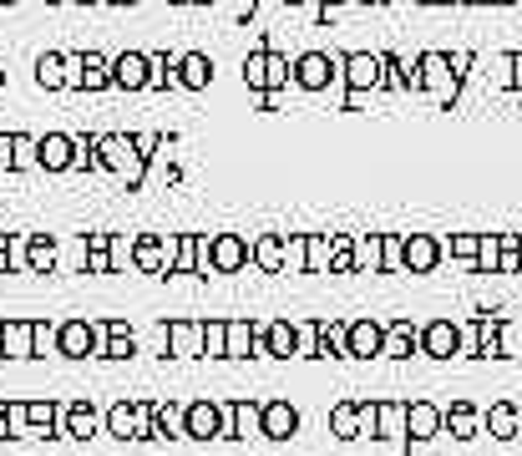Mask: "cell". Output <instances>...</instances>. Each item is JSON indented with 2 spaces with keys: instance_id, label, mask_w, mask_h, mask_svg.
I'll return each instance as SVG.
<instances>
[{
  "instance_id": "cell-53",
  "label": "cell",
  "mask_w": 522,
  "mask_h": 456,
  "mask_svg": "<svg viewBox=\"0 0 522 456\" xmlns=\"http://www.w3.org/2000/svg\"><path fill=\"white\" fill-rule=\"evenodd\" d=\"M112 6H137V0H112Z\"/></svg>"
},
{
  "instance_id": "cell-11",
  "label": "cell",
  "mask_w": 522,
  "mask_h": 456,
  "mask_svg": "<svg viewBox=\"0 0 522 456\" xmlns=\"http://www.w3.org/2000/svg\"><path fill=\"white\" fill-rule=\"evenodd\" d=\"M66 168H77V137L46 132L41 137V173H66Z\"/></svg>"
},
{
  "instance_id": "cell-12",
  "label": "cell",
  "mask_w": 522,
  "mask_h": 456,
  "mask_svg": "<svg viewBox=\"0 0 522 456\" xmlns=\"http://www.w3.org/2000/svg\"><path fill=\"white\" fill-rule=\"evenodd\" d=\"M137 355V335L127 320H102V350L97 360H132Z\"/></svg>"
},
{
  "instance_id": "cell-22",
  "label": "cell",
  "mask_w": 522,
  "mask_h": 456,
  "mask_svg": "<svg viewBox=\"0 0 522 456\" xmlns=\"http://www.w3.org/2000/svg\"><path fill=\"white\" fill-rule=\"evenodd\" d=\"M254 264L264 274H284V234H259L254 239Z\"/></svg>"
},
{
  "instance_id": "cell-45",
  "label": "cell",
  "mask_w": 522,
  "mask_h": 456,
  "mask_svg": "<svg viewBox=\"0 0 522 456\" xmlns=\"http://www.w3.org/2000/svg\"><path fill=\"white\" fill-rule=\"evenodd\" d=\"M132 137H137V152H142V158H147V163H153V158H158V147L168 142L163 132H132Z\"/></svg>"
},
{
  "instance_id": "cell-35",
  "label": "cell",
  "mask_w": 522,
  "mask_h": 456,
  "mask_svg": "<svg viewBox=\"0 0 522 456\" xmlns=\"http://www.w3.org/2000/svg\"><path fill=\"white\" fill-rule=\"evenodd\" d=\"M436 426H441V411L436 406H411L406 411V431L411 436H436Z\"/></svg>"
},
{
  "instance_id": "cell-34",
  "label": "cell",
  "mask_w": 522,
  "mask_h": 456,
  "mask_svg": "<svg viewBox=\"0 0 522 456\" xmlns=\"http://www.w3.org/2000/svg\"><path fill=\"white\" fill-rule=\"evenodd\" d=\"M330 426H335L340 441H355V436H360V406H355V401H340V406L330 411Z\"/></svg>"
},
{
  "instance_id": "cell-1",
  "label": "cell",
  "mask_w": 522,
  "mask_h": 456,
  "mask_svg": "<svg viewBox=\"0 0 522 456\" xmlns=\"http://www.w3.org/2000/svg\"><path fill=\"white\" fill-rule=\"evenodd\" d=\"M97 163H102V173L127 178L132 188H137L142 173H147V158L137 152V137H132V132H97Z\"/></svg>"
},
{
  "instance_id": "cell-37",
  "label": "cell",
  "mask_w": 522,
  "mask_h": 456,
  "mask_svg": "<svg viewBox=\"0 0 522 456\" xmlns=\"http://www.w3.org/2000/svg\"><path fill=\"white\" fill-rule=\"evenodd\" d=\"M6 431H11V441H31L36 436L31 416H26V401H6Z\"/></svg>"
},
{
  "instance_id": "cell-15",
  "label": "cell",
  "mask_w": 522,
  "mask_h": 456,
  "mask_svg": "<svg viewBox=\"0 0 522 456\" xmlns=\"http://www.w3.org/2000/svg\"><path fill=\"white\" fill-rule=\"evenodd\" d=\"M330 71H335V66H330L325 51H305L300 61H294V82H300L305 92H325V87H330Z\"/></svg>"
},
{
  "instance_id": "cell-44",
  "label": "cell",
  "mask_w": 522,
  "mask_h": 456,
  "mask_svg": "<svg viewBox=\"0 0 522 456\" xmlns=\"http://www.w3.org/2000/svg\"><path fill=\"white\" fill-rule=\"evenodd\" d=\"M381 431L386 436H401L406 431V411L401 406H381Z\"/></svg>"
},
{
  "instance_id": "cell-30",
  "label": "cell",
  "mask_w": 522,
  "mask_h": 456,
  "mask_svg": "<svg viewBox=\"0 0 522 456\" xmlns=\"http://www.w3.org/2000/svg\"><path fill=\"white\" fill-rule=\"evenodd\" d=\"M381 264H386V239H376V234L355 239V269H370V274H376Z\"/></svg>"
},
{
  "instance_id": "cell-26",
  "label": "cell",
  "mask_w": 522,
  "mask_h": 456,
  "mask_svg": "<svg viewBox=\"0 0 522 456\" xmlns=\"http://www.w3.org/2000/svg\"><path fill=\"white\" fill-rule=\"evenodd\" d=\"M345 82L350 87H376V76H381V61L376 56H345Z\"/></svg>"
},
{
  "instance_id": "cell-58",
  "label": "cell",
  "mask_w": 522,
  "mask_h": 456,
  "mask_svg": "<svg viewBox=\"0 0 522 456\" xmlns=\"http://www.w3.org/2000/svg\"><path fill=\"white\" fill-rule=\"evenodd\" d=\"M0 6H16V0H0Z\"/></svg>"
},
{
  "instance_id": "cell-49",
  "label": "cell",
  "mask_w": 522,
  "mask_h": 456,
  "mask_svg": "<svg viewBox=\"0 0 522 456\" xmlns=\"http://www.w3.org/2000/svg\"><path fill=\"white\" fill-rule=\"evenodd\" d=\"M46 345L56 350V325H46V320H36V355H46Z\"/></svg>"
},
{
  "instance_id": "cell-20",
  "label": "cell",
  "mask_w": 522,
  "mask_h": 456,
  "mask_svg": "<svg viewBox=\"0 0 522 456\" xmlns=\"http://www.w3.org/2000/svg\"><path fill=\"white\" fill-rule=\"evenodd\" d=\"M36 87L41 92H66V56L61 51H41L36 56Z\"/></svg>"
},
{
  "instance_id": "cell-24",
  "label": "cell",
  "mask_w": 522,
  "mask_h": 456,
  "mask_svg": "<svg viewBox=\"0 0 522 456\" xmlns=\"http://www.w3.org/2000/svg\"><path fill=\"white\" fill-rule=\"evenodd\" d=\"M284 274H310V234H284Z\"/></svg>"
},
{
  "instance_id": "cell-56",
  "label": "cell",
  "mask_w": 522,
  "mask_h": 456,
  "mask_svg": "<svg viewBox=\"0 0 522 456\" xmlns=\"http://www.w3.org/2000/svg\"><path fill=\"white\" fill-rule=\"evenodd\" d=\"M46 6H66V0H46Z\"/></svg>"
},
{
  "instance_id": "cell-29",
  "label": "cell",
  "mask_w": 522,
  "mask_h": 456,
  "mask_svg": "<svg viewBox=\"0 0 522 456\" xmlns=\"http://www.w3.org/2000/svg\"><path fill=\"white\" fill-rule=\"evenodd\" d=\"M87 274H112V234H87Z\"/></svg>"
},
{
  "instance_id": "cell-5",
  "label": "cell",
  "mask_w": 522,
  "mask_h": 456,
  "mask_svg": "<svg viewBox=\"0 0 522 456\" xmlns=\"http://www.w3.org/2000/svg\"><path fill=\"white\" fill-rule=\"evenodd\" d=\"M188 441H229V401H188Z\"/></svg>"
},
{
  "instance_id": "cell-57",
  "label": "cell",
  "mask_w": 522,
  "mask_h": 456,
  "mask_svg": "<svg viewBox=\"0 0 522 456\" xmlns=\"http://www.w3.org/2000/svg\"><path fill=\"white\" fill-rule=\"evenodd\" d=\"M0 87H6V71H0Z\"/></svg>"
},
{
  "instance_id": "cell-31",
  "label": "cell",
  "mask_w": 522,
  "mask_h": 456,
  "mask_svg": "<svg viewBox=\"0 0 522 456\" xmlns=\"http://www.w3.org/2000/svg\"><path fill=\"white\" fill-rule=\"evenodd\" d=\"M421 345H426V355H436V360H446L457 350V330L452 325H426V335H421Z\"/></svg>"
},
{
  "instance_id": "cell-40",
  "label": "cell",
  "mask_w": 522,
  "mask_h": 456,
  "mask_svg": "<svg viewBox=\"0 0 522 456\" xmlns=\"http://www.w3.org/2000/svg\"><path fill=\"white\" fill-rule=\"evenodd\" d=\"M218 269H213V234H198V269H193V279H213Z\"/></svg>"
},
{
  "instance_id": "cell-32",
  "label": "cell",
  "mask_w": 522,
  "mask_h": 456,
  "mask_svg": "<svg viewBox=\"0 0 522 456\" xmlns=\"http://www.w3.org/2000/svg\"><path fill=\"white\" fill-rule=\"evenodd\" d=\"M137 239L142 234H112V274L137 269Z\"/></svg>"
},
{
  "instance_id": "cell-52",
  "label": "cell",
  "mask_w": 522,
  "mask_h": 456,
  "mask_svg": "<svg viewBox=\"0 0 522 456\" xmlns=\"http://www.w3.org/2000/svg\"><path fill=\"white\" fill-rule=\"evenodd\" d=\"M0 163L11 168V132H0Z\"/></svg>"
},
{
  "instance_id": "cell-9",
  "label": "cell",
  "mask_w": 522,
  "mask_h": 456,
  "mask_svg": "<svg viewBox=\"0 0 522 456\" xmlns=\"http://www.w3.org/2000/svg\"><path fill=\"white\" fill-rule=\"evenodd\" d=\"M163 340L173 360H203V320H168Z\"/></svg>"
},
{
  "instance_id": "cell-10",
  "label": "cell",
  "mask_w": 522,
  "mask_h": 456,
  "mask_svg": "<svg viewBox=\"0 0 522 456\" xmlns=\"http://www.w3.org/2000/svg\"><path fill=\"white\" fill-rule=\"evenodd\" d=\"M229 441H264V401H229Z\"/></svg>"
},
{
  "instance_id": "cell-38",
  "label": "cell",
  "mask_w": 522,
  "mask_h": 456,
  "mask_svg": "<svg viewBox=\"0 0 522 456\" xmlns=\"http://www.w3.org/2000/svg\"><path fill=\"white\" fill-rule=\"evenodd\" d=\"M411 345H416L411 325H396V330H386V350H381V355H396V360H406V355H411Z\"/></svg>"
},
{
  "instance_id": "cell-25",
  "label": "cell",
  "mask_w": 522,
  "mask_h": 456,
  "mask_svg": "<svg viewBox=\"0 0 522 456\" xmlns=\"http://www.w3.org/2000/svg\"><path fill=\"white\" fill-rule=\"evenodd\" d=\"M203 360H229V320H203Z\"/></svg>"
},
{
  "instance_id": "cell-6",
  "label": "cell",
  "mask_w": 522,
  "mask_h": 456,
  "mask_svg": "<svg viewBox=\"0 0 522 456\" xmlns=\"http://www.w3.org/2000/svg\"><path fill=\"white\" fill-rule=\"evenodd\" d=\"M173 269H178V234L137 239V274H173Z\"/></svg>"
},
{
  "instance_id": "cell-28",
  "label": "cell",
  "mask_w": 522,
  "mask_h": 456,
  "mask_svg": "<svg viewBox=\"0 0 522 456\" xmlns=\"http://www.w3.org/2000/svg\"><path fill=\"white\" fill-rule=\"evenodd\" d=\"M254 335H259L254 320H229V360H249L254 355Z\"/></svg>"
},
{
  "instance_id": "cell-39",
  "label": "cell",
  "mask_w": 522,
  "mask_h": 456,
  "mask_svg": "<svg viewBox=\"0 0 522 456\" xmlns=\"http://www.w3.org/2000/svg\"><path fill=\"white\" fill-rule=\"evenodd\" d=\"M198 269V234H178V269L173 274H193Z\"/></svg>"
},
{
  "instance_id": "cell-33",
  "label": "cell",
  "mask_w": 522,
  "mask_h": 456,
  "mask_svg": "<svg viewBox=\"0 0 522 456\" xmlns=\"http://www.w3.org/2000/svg\"><path fill=\"white\" fill-rule=\"evenodd\" d=\"M436 259H441V244H436V239H426V234H416V239L406 244V264H411L416 274H421V269H431Z\"/></svg>"
},
{
  "instance_id": "cell-16",
  "label": "cell",
  "mask_w": 522,
  "mask_h": 456,
  "mask_svg": "<svg viewBox=\"0 0 522 456\" xmlns=\"http://www.w3.org/2000/svg\"><path fill=\"white\" fill-rule=\"evenodd\" d=\"M300 431V411L289 401H264V441H289Z\"/></svg>"
},
{
  "instance_id": "cell-19",
  "label": "cell",
  "mask_w": 522,
  "mask_h": 456,
  "mask_svg": "<svg viewBox=\"0 0 522 456\" xmlns=\"http://www.w3.org/2000/svg\"><path fill=\"white\" fill-rule=\"evenodd\" d=\"M381 350H386V330H381L376 320L350 325V360H360V355H381Z\"/></svg>"
},
{
  "instance_id": "cell-43",
  "label": "cell",
  "mask_w": 522,
  "mask_h": 456,
  "mask_svg": "<svg viewBox=\"0 0 522 456\" xmlns=\"http://www.w3.org/2000/svg\"><path fill=\"white\" fill-rule=\"evenodd\" d=\"M77 168H102V163H97V132L77 137Z\"/></svg>"
},
{
  "instance_id": "cell-55",
  "label": "cell",
  "mask_w": 522,
  "mask_h": 456,
  "mask_svg": "<svg viewBox=\"0 0 522 456\" xmlns=\"http://www.w3.org/2000/svg\"><path fill=\"white\" fill-rule=\"evenodd\" d=\"M66 6H87V0H66Z\"/></svg>"
},
{
  "instance_id": "cell-51",
  "label": "cell",
  "mask_w": 522,
  "mask_h": 456,
  "mask_svg": "<svg viewBox=\"0 0 522 456\" xmlns=\"http://www.w3.org/2000/svg\"><path fill=\"white\" fill-rule=\"evenodd\" d=\"M0 274H11V234H0Z\"/></svg>"
},
{
  "instance_id": "cell-54",
  "label": "cell",
  "mask_w": 522,
  "mask_h": 456,
  "mask_svg": "<svg viewBox=\"0 0 522 456\" xmlns=\"http://www.w3.org/2000/svg\"><path fill=\"white\" fill-rule=\"evenodd\" d=\"M178 6H203V0H178Z\"/></svg>"
},
{
  "instance_id": "cell-2",
  "label": "cell",
  "mask_w": 522,
  "mask_h": 456,
  "mask_svg": "<svg viewBox=\"0 0 522 456\" xmlns=\"http://www.w3.org/2000/svg\"><path fill=\"white\" fill-rule=\"evenodd\" d=\"M112 82V56L102 51H66V92H107Z\"/></svg>"
},
{
  "instance_id": "cell-7",
  "label": "cell",
  "mask_w": 522,
  "mask_h": 456,
  "mask_svg": "<svg viewBox=\"0 0 522 456\" xmlns=\"http://www.w3.org/2000/svg\"><path fill=\"white\" fill-rule=\"evenodd\" d=\"M97 431H107V416H102L87 396L61 406V441H92Z\"/></svg>"
},
{
  "instance_id": "cell-59",
  "label": "cell",
  "mask_w": 522,
  "mask_h": 456,
  "mask_svg": "<svg viewBox=\"0 0 522 456\" xmlns=\"http://www.w3.org/2000/svg\"><path fill=\"white\" fill-rule=\"evenodd\" d=\"M330 6H335V0H330Z\"/></svg>"
},
{
  "instance_id": "cell-42",
  "label": "cell",
  "mask_w": 522,
  "mask_h": 456,
  "mask_svg": "<svg viewBox=\"0 0 522 456\" xmlns=\"http://www.w3.org/2000/svg\"><path fill=\"white\" fill-rule=\"evenodd\" d=\"M330 269H355V244L350 239H330Z\"/></svg>"
},
{
  "instance_id": "cell-47",
  "label": "cell",
  "mask_w": 522,
  "mask_h": 456,
  "mask_svg": "<svg viewBox=\"0 0 522 456\" xmlns=\"http://www.w3.org/2000/svg\"><path fill=\"white\" fill-rule=\"evenodd\" d=\"M492 431H497V436H512V431H517V416H512L507 406H497V411H492Z\"/></svg>"
},
{
  "instance_id": "cell-23",
  "label": "cell",
  "mask_w": 522,
  "mask_h": 456,
  "mask_svg": "<svg viewBox=\"0 0 522 456\" xmlns=\"http://www.w3.org/2000/svg\"><path fill=\"white\" fill-rule=\"evenodd\" d=\"M269 350H274V360H289V355H300V325H289V320H274V325H269Z\"/></svg>"
},
{
  "instance_id": "cell-27",
  "label": "cell",
  "mask_w": 522,
  "mask_h": 456,
  "mask_svg": "<svg viewBox=\"0 0 522 456\" xmlns=\"http://www.w3.org/2000/svg\"><path fill=\"white\" fill-rule=\"evenodd\" d=\"M320 355H340V360H350V325L320 320Z\"/></svg>"
},
{
  "instance_id": "cell-41",
  "label": "cell",
  "mask_w": 522,
  "mask_h": 456,
  "mask_svg": "<svg viewBox=\"0 0 522 456\" xmlns=\"http://www.w3.org/2000/svg\"><path fill=\"white\" fill-rule=\"evenodd\" d=\"M330 269V239L325 234H310V274Z\"/></svg>"
},
{
  "instance_id": "cell-14",
  "label": "cell",
  "mask_w": 522,
  "mask_h": 456,
  "mask_svg": "<svg viewBox=\"0 0 522 456\" xmlns=\"http://www.w3.org/2000/svg\"><path fill=\"white\" fill-rule=\"evenodd\" d=\"M178 87H183V92H208V87H213V56L183 51V56H178Z\"/></svg>"
},
{
  "instance_id": "cell-17",
  "label": "cell",
  "mask_w": 522,
  "mask_h": 456,
  "mask_svg": "<svg viewBox=\"0 0 522 456\" xmlns=\"http://www.w3.org/2000/svg\"><path fill=\"white\" fill-rule=\"evenodd\" d=\"M6 360H36V320H6Z\"/></svg>"
},
{
  "instance_id": "cell-48",
  "label": "cell",
  "mask_w": 522,
  "mask_h": 456,
  "mask_svg": "<svg viewBox=\"0 0 522 456\" xmlns=\"http://www.w3.org/2000/svg\"><path fill=\"white\" fill-rule=\"evenodd\" d=\"M477 249H482V239H472V234L452 239V254H457V259H477Z\"/></svg>"
},
{
  "instance_id": "cell-46",
  "label": "cell",
  "mask_w": 522,
  "mask_h": 456,
  "mask_svg": "<svg viewBox=\"0 0 522 456\" xmlns=\"http://www.w3.org/2000/svg\"><path fill=\"white\" fill-rule=\"evenodd\" d=\"M421 66H426V76H431V87L446 92V82H452V76H446V61H441V56H426Z\"/></svg>"
},
{
  "instance_id": "cell-4",
  "label": "cell",
  "mask_w": 522,
  "mask_h": 456,
  "mask_svg": "<svg viewBox=\"0 0 522 456\" xmlns=\"http://www.w3.org/2000/svg\"><path fill=\"white\" fill-rule=\"evenodd\" d=\"M97 350H102V325L97 320H61L56 325V355H66V360H97Z\"/></svg>"
},
{
  "instance_id": "cell-8",
  "label": "cell",
  "mask_w": 522,
  "mask_h": 456,
  "mask_svg": "<svg viewBox=\"0 0 522 456\" xmlns=\"http://www.w3.org/2000/svg\"><path fill=\"white\" fill-rule=\"evenodd\" d=\"M249 259H254L249 234H213V269L218 274H244Z\"/></svg>"
},
{
  "instance_id": "cell-50",
  "label": "cell",
  "mask_w": 522,
  "mask_h": 456,
  "mask_svg": "<svg viewBox=\"0 0 522 456\" xmlns=\"http://www.w3.org/2000/svg\"><path fill=\"white\" fill-rule=\"evenodd\" d=\"M452 426L467 436V431H472V411H467V406H457V411H452Z\"/></svg>"
},
{
  "instance_id": "cell-36",
  "label": "cell",
  "mask_w": 522,
  "mask_h": 456,
  "mask_svg": "<svg viewBox=\"0 0 522 456\" xmlns=\"http://www.w3.org/2000/svg\"><path fill=\"white\" fill-rule=\"evenodd\" d=\"M31 269H36V274H51V269H56V239L31 234Z\"/></svg>"
},
{
  "instance_id": "cell-3",
  "label": "cell",
  "mask_w": 522,
  "mask_h": 456,
  "mask_svg": "<svg viewBox=\"0 0 522 456\" xmlns=\"http://www.w3.org/2000/svg\"><path fill=\"white\" fill-rule=\"evenodd\" d=\"M289 76H294V66H289V56H279V51H269V46H259V51H249L244 56V87L249 92H279V87H289Z\"/></svg>"
},
{
  "instance_id": "cell-21",
  "label": "cell",
  "mask_w": 522,
  "mask_h": 456,
  "mask_svg": "<svg viewBox=\"0 0 522 456\" xmlns=\"http://www.w3.org/2000/svg\"><path fill=\"white\" fill-rule=\"evenodd\" d=\"M11 168H16V173H36V168H41V137L11 132Z\"/></svg>"
},
{
  "instance_id": "cell-13",
  "label": "cell",
  "mask_w": 522,
  "mask_h": 456,
  "mask_svg": "<svg viewBox=\"0 0 522 456\" xmlns=\"http://www.w3.org/2000/svg\"><path fill=\"white\" fill-rule=\"evenodd\" d=\"M112 82L122 92H147V51H122L112 56Z\"/></svg>"
},
{
  "instance_id": "cell-18",
  "label": "cell",
  "mask_w": 522,
  "mask_h": 456,
  "mask_svg": "<svg viewBox=\"0 0 522 456\" xmlns=\"http://www.w3.org/2000/svg\"><path fill=\"white\" fill-rule=\"evenodd\" d=\"M168 87H178V56L147 51V92H168Z\"/></svg>"
}]
</instances>
